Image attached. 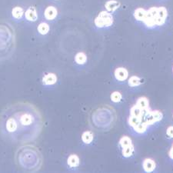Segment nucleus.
<instances>
[{
    "label": "nucleus",
    "instance_id": "26",
    "mask_svg": "<svg viewBox=\"0 0 173 173\" xmlns=\"http://www.w3.org/2000/svg\"><path fill=\"white\" fill-rule=\"evenodd\" d=\"M166 134H167V136L169 137V138H173V126H169V127H168L167 130H166Z\"/></svg>",
    "mask_w": 173,
    "mask_h": 173
},
{
    "label": "nucleus",
    "instance_id": "3",
    "mask_svg": "<svg viewBox=\"0 0 173 173\" xmlns=\"http://www.w3.org/2000/svg\"><path fill=\"white\" fill-rule=\"evenodd\" d=\"M113 23V17L109 12L102 11L95 18V24L98 28L109 27Z\"/></svg>",
    "mask_w": 173,
    "mask_h": 173
},
{
    "label": "nucleus",
    "instance_id": "1",
    "mask_svg": "<svg viewBox=\"0 0 173 173\" xmlns=\"http://www.w3.org/2000/svg\"><path fill=\"white\" fill-rule=\"evenodd\" d=\"M43 125L41 112L30 102H15L6 106L0 115V130L3 136L17 145L35 142Z\"/></svg>",
    "mask_w": 173,
    "mask_h": 173
},
{
    "label": "nucleus",
    "instance_id": "16",
    "mask_svg": "<svg viewBox=\"0 0 173 173\" xmlns=\"http://www.w3.org/2000/svg\"><path fill=\"white\" fill-rule=\"evenodd\" d=\"M148 126V125H147L145 122H140L139 125H137L136 126H135V127H133V129H134V130L137 132V133L143 134L146 132Z\"/></svg>",
    "mask_w": 173,
    "mask_h": 173
},
{
    "label": "nucleus",
    "instance_id": "8",
    "mask_svg": "<svg viewBox=\"0 0 173 173\" xmlns=\"http://www.w3.org/2000/svg\"><path fill=\"white\" fill-rule=\"evenodd\" d=\"M105 6H106V9L108 12H115L120 6V3L116 0H110L106 3Z\"/></svg>",
    "mask_w": 173,
    "mask_h": 173
},
{
    "label": "nucleus",
    "instance_id": "23",
    "mask_svg": "<svg viewBox=\"0 0 173 173\" xmlns=\"http://www.w3.org/2000/svg\"><path fill=\"white\" fill-rule=\"evenodd\" d=\"M158 17L162 18V19H166L168 16V12L167 9H166L163 6H161V7H158Z\"/></svg>",
    "mask_w": 173,
    "mask_h": 173
},
{
    "label": "nucleus",
    "instance_id": "5",
    "mask_svg": "<svg viewBox=\"0 0 173 173\" xmlns=\"http://www.w3.org/2000/svg\"><path fill=\"white\" fill-rule=\"evenodd\" d=\"M57 14L58 11L56 8L54 7V6H48V7L46 8L44 12L45 18L48 21L54 20L56 18V16H57Z\"/></svg>",
    "mask_w": 173,
    "mask_h": 173
},
{
    "label": "nucleus",
    "instance_id": "24",
    "mask_svg": "<svg viewBox=\"0 0 173 173\" xmlns=\"http://www.w3.org/2000/svg\"><path fill=\"white\" fill-rule=\"evenodd\" d=\"M122 99V95H121L120 93L119 92H114V93H112L111 95V100L114 102L117 103L119 102Z\"/></svg>",
    "mask_w": 173,
    "mask_h": 173
},
{
    "label": "nucleus",
    "instance_id": "15",
    "mask_svg": "<svg viewBox=\"0 0 173 173\" xmlns=\"http://www.w3.org/2000/svg\"><path fill=\"white\" fill-rule=\"evenodd\" d=\"M12 16H13L14 19H22V16H23V14H24V11L21 7L16 6V7H15L13 9H12Z\"/></svg>",
    "mask_w": 173,
    "mask_h": 173
},
{
    "label": "nucleus",
    "instance_id": "22",
    "mask_svg": "<svg viewBox=\"0 0 173 173\" xmlns=\"http://www.w3.org/2000/svg\"><path fill=\"white\" fill-rule=\"evenodd\" d=\"M132 139L128 136H123L121 138V139L119 140V145L122 147V148H125L126 146L132 145Z\"/></svg>",
    "mask_w": 173,
    "mask_h": 173
},
{
    "label": "nucleus",
    "instance_id": "13",
    "mask_svg": "<svg viewBox=\"0 0 173 173\" xmlns=\"http://www.w3.org/2000/svg\"><path fill=\"white\" fill-rule=\"evenodd\" d=\"M68 165L70 167H77L79 165V158L76 155L72 154L70 155L68 158Z\"/></svg>",
    "mask_w": 173,
    "mask_h": 173
},
{
    "label": "nucleus",
    "instance_id": "6",
    "mask_svg": "<svg viewBox=\"0 0 173 173\" xmlns=\"http://www.w3.org/2000/svg\"><path fill=\"white\" fill-rule=\"evenodd\" d=\"M156 162L153 159H151V158H145L144 160L143 163H142L144 170L146 172H153L155 170V169H156Z\"/></svg>",
    "mask_w": 173,
    "mask_h": 173
},
{
    "label": "nucleus",
    "instance_id": "18",
    "mask_svg": "<svg viewBox=\"0 0 173 173\" xmlns=\"http://www.w3.org/2000/svg\"><path fill=\"white\" fill-rule=\"evenodd\" d=\"M142 83V79L138 76H135V75H133V76L130 77V79H129V86L131 87H135L139 85L140 84Z\"/></svg>",
    "mask_w": 173,
    "mask_h": 173
},
{
    "label": "nucleus",
    "instance_id": "9",
    "mask_svg": "<svg viewBox=\"0 0 173 173\" xmlns=\"http://www.w3.org/2000/svg\"><path fill=\"white\" fill-rule=\"evenodd\" d=\"M147 14V10L142 9V8H139V9H135L134 12V17L135 19L140 22H143L144 19H145V16Z\"/></svg>",
    "mask_w": 173,
    "mask_h": 173
},
{
    "label": "nucleus",
    "instance_id": "10",
    "mask_svg": "<svg viewBox=\"0 0 173 173\" xmlns=\"http://www.w3.org/2000/svg\"><path fill=\"white\" fill-rule=\"evenodd\" d=\"M43 83L46 85H53L57 81V76L53 73H49L43 77Z\"/></svg>",
    "mask_w": 173,
    "mask_h": 173
},
{
    "label": "nucleus",
    "instance_id": "12",
    "mask_svg": "<svg viewBox=\"0 0 173 173\" xmlns=\"http://www.w3.org/2000/svg\"><path fill=\"white\" fill-rule=\"evenodd\" d=\"M130 115L131 116L139 118V119H141L142 120V118H143V110L142 109H140L139 106H137L136 105H135V106L131 108Z\"/></svg>",
    "mask_w": 173,
    "mask_h": 173
},
{
    "label": "nucleus",
    "instance_id": "2",
    "mask_svg": "<svg viewBox=\"0 0 173 173\" xmlns=\"http://www.w3.org/2000/svg\"><path fill=\"white\" fill-rule=\"evenodd\" d=\"M15 161L19 169L25 172H35L42 168L43 158L36 147L25 144L16 152Z\"/></svg>",
    "mask_w": 173,
    "mask_h": 173
},
{
    "label": "nucleus",
    "instance_id": "20",
    "mask_svg": "<svg viewBox=\"0 0 173 173\" xmlns=\"http://www.w3.org/2000/svg\"><path fill=\"white\" fill-rule=\"evenodd\" d=\"M49 31V25L46 22H42L38 25V32L41 35H46Z\"/></svg>",
    "mask_w": 173,
    "mask_h": 173
},
{
    "label": "nucleus",
    "instance_id": "4",
    "mask_svg": "<svg viewBox=\"0 0 173 173\" xmlns=\"http://www.w3.org/2000/svg\"><path fill=\"white\" fill-rule=\"evenodd\" d=\"M129 76V72H128L127 69L123 67H119L115 70V77L118 81H125L128 79Z\"/></svg>",
    "mask_w": 173,
    "mask_h": 173
},
{
    "label": "nucleus",
    "instance_id": "19",
    "mask_svg": "<svg viewBox=\"0 0 173 173\" xmlns=\"http://www.w3.org/2000/svg\"><path fill=\"white\" fill-rule=\"evenodd\" d=\"M87 60V56L85 53L83 52H79L78 54H76L75 57V61L77 64L82 65L84 63H85Z\"/></svg>",
    "mask_w": 173,
    "mask_h": 173
},
{
    "label": "nucleus",
    "instance_id": "21",
    "mask_svg": "<svg viewBox=\"0 0 173 173\" xmlns=\"http://www.w3.org/2000/svg\"><path fill=\"white\" fill-rule=\"evenodd\" d=\"M142 122V120L141 119H139V118H138V117H135V116H131V115H130V116L129 117V119H128L129 125L130 126H132V128L135 127V126H136L137 125H139V124Z\"/></svg>",
    "mask_w": 173,
    "mask_h": 173
},
{
    "label": "nucleus",
    "instance_id": "11",
    "mask_svg": "<svg viewBox=\"0 0 173 173\" xmlns=\"http://www.w3.org/2000/svg\"><path fill=\"white\" fill-rule=\"evenodd\" d=\"M135 105L142 109H147L149 108V102H148V98H145V97L139 98Z\"/></svg>",
    "mask_w": 173,
    "mask_h": 173
},
{
    "label": "nucleus",
    "instance_id": "17",
    "mask_svg": "<svg viewBox=\"0 0 173 173\" xmlns=\"http://www.w3.org/2000/svg\"><path fill=\"white\" fill-rule=\"evenodd\" d=\"M134 153V147L133 145H130L129 146H126L122 148V156L125 158H129L132 156V155Z\"/></svg>",
    "mask_w": 173,
    "mask_h": 173
},
{
    "label": "nucleus",
    "instance_id": "14",
    "mask_svg": "<svg viewBox=\"0 0 173 173\" xmlns=\"http://www.w3.org/2000/svg\"><path fill=\"white\" fill-rule=\"evenodd\" d=\"M82 140L84 143L90 144L93 140V134L90 131H86L82 135Z\"/></svg>",
    "mask_w": 173,
    "mask_h": 173
},
{
    "label": "nucleus",
    "instance_id": "27",
    "mask_svg": "<svg viewBox=\"0 0 173 173\" xmlns=\"http://www.w3.org/2000/svg\"><path fill=\"white\" fill-rule=\"evenodd\" d=\"M169 157H170L171 159H172V160H173V145H172V148H171L170 151H169Z\"/></svg>",
    "mask_w": 173,
    "mask_h": 173
},
{
    "label": "nucleus",
    "instance_id": "7",
    "mask_svg": "<svg viewBox=\"0 0 173 173\" xmlns=\"http://www.w3.org/2000/svg\"><path fill=\"white\" fill-rule=\"evenodd\" d=\"M25 17L27 20L30 21V22H35V21H36L38 16H37V12L35 8H29V9L25 11Z\"/></svg>",
    "mask_w": 173,
    "mask_h": 173
},
{
    "label": "nucleus",
    "instance_id": "25",
    "mask_svg": "<svg viewBox=\"0 0 173 173\" xmlns=\"http://www.w3.org/2000/svg\"><path fill=\"white\" fill-rule=\"evenodd\" d=\"M152 113H153V116H154L155 119H156V122H159V121H161L162 119L163 115L160 111H158V110L152 111Z\"/></svg>",
    "mask_w": 173,
    "mask_h": 173
}]
</instances>
